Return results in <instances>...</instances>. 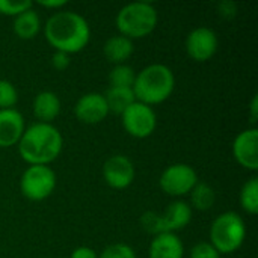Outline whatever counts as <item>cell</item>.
Listing matches in <instances>:
<instances>
[{
	"label": "cell",
	"mask_w": 258,
	"mask_h": 258,
	"mask_svg": "<svg viewBox=\"0 0 258 258\" xmlns=\"http://www.w3.org/2000/svg\"><path fill=\"white\" fill-rule=\"evenodd\" d=\"M44 35L54 51L74 54L91 41V27L86 18L74 11H57L44 24Z\"/></svg>",
	"instance_id": "obj_1"
},
{
	"label": "cell",
	"mask_w": 258,
	"mask_h": 258,
	"mask_svg": "<svg viewBox=\"0 0 258 258\" xmlns=\"http://www.w3.org/2000/svg\"><path fill=\"white\" fill-rule=\"evenodd\" d=\"M18 145L21 159L30 165L50 166L62 153L63 138L57 127L45 122H35L26 127Z\"/></svg>",
	"instance_id": "obj_2"
},
{
	"label": "cell",
	"mask_w": 258,
	"mask_h": 258,
	"mask_svg": "<svg viewBox=\"0 0 258 258\" xmlns=\"http://www.w3.org/2000/svg\"><path fill=\"white\" fill-rule=\"evenodd\" d=\"M132 89L136 101L153 107L172 95L175 89V76L168 65L151 63L136 73Z\"/></svg>",
	"instance_id": "obj_3"
},
{
	"label": "cell",
	"mask_w": 258,
	"mask_h": 258,
	"mask_svg": "<svg viewBox=\"0 0 258 258\" xmlns=\"http://www.w3.org/2000/svg\"><path fill=\"white\" fill-rule=\"evenodd\" d=\"M159 14L150 2H133L122 6L116 14V29L119 35L128 39H141L148 36L157 26Z\"/></svg>",
	"instance_id": "obj_4"
},
{
	"label": "cell",
	"mask_w": 258,
	"mask_h": 258,
	"mask_svg": "<svg viewBox=\"0 0 258 258\" xmlns=\"http://www.w3.org/2000/svg\"><path fill=\"white\" fill-rule=\"evenodd\" d=\"M209 234L210 243L219 254H233L246 239V224L239 213L225 212L213 219Z\"/></svg>",
	"instance_id": "obj_5"
},
{
	"label": "cell",
	"mask_w": 258,
	"mask_h": 258,
	"mask_svg": "<svg viewBox=\"0 0 258 258\" xmlns=\"http://www.w3.org/2000/svg\"><path fill=\"white\" fill-rule=\"evenodd\" d=\"M56 174L50 166L30 165L20 178V190L30 201H44L56 189Z\"/></svg>",
	"instance_id": "obj_6"
},
{
	"label": "cell",
	"mask_w": 258,
	"mask_h": 258,
	"mask_svg": "<svg viewBox=\"0 0 258 258\" xmlns=\"http://www.w3.org/2000/svg\"><path fill=\"white\" fill-rule=\"evenodd\" d=\"M198 181V174L190 165L174 163L162 172L159 186L166 195L180 198L189 195Z\"/></svg>",
	"instance_id": "obj_7"
},
{
	"label": "cell",
	"mask_w": 258,
	"mask_h": 258,
	"mask_svg": "<svg viewBox=\"0 0 258 258\" xmlns=\"http://www.w3.org/2000/svg\"><path fill=\"white\" fill-rule=\"evenodd\" d=\"M121 122L132 138L145 139L154 133L157 127V115L151 106L135 101L121 113Z\"/></svg>",
	"instance_id": "obj_8"
},
{
	"label": "cell",
	"mask_w": 258,
	"mask_h": 258,
	"mask_svg": "<svg viewBox=\"0 0 258 258\" xmlns=\"http://www.w3.org/2000/svg\"><path fill=\"white\" fill-rule=\"evenodd\" d=\"M184 45H186V53L189 54L190 59L197 62H207L218 51L219 39L213 29L200 26L189 32Z\"/></svg>",
	"instance_id": "obj_9"
},
{
	"label": "cell",
	"mask_w": 258,
	"mask_h": 258,
	"mask_svg": "<svg viewBox=\"0 0 258 258\" xmlns=\"http://www.w3.org/2000/svg\"><path fill=\"white\" fill-rule=\"evenodd\" d=\"M135 165L130 160V157L124 154H113L103 165V178L112 189H127L135 181Z\"/></svg>",
	"instance_id": "obj_10"
},
{
	"label": "cell",
	"mask_w": 258,
	"mask_h": 258,
	"mask_svg": "<svg viewBox=\"0 0 258 258\" xmlns=\"http://www.w3.org/2000/svg\"><path fill=\"white\" fill-rule=\"evenodd\" d=\"M233 156L236 162L248 169H258V130L255 127L240 132L233 141Z\"/></svg>",
	"instance_id": "obj_11"
},
{
	"label": "cell",
	"mask_w": 258,
	"mask_h": 258,
	"mask_svg": "<svg viewBox=\"0 0 258 258\" xmlns=\"http://www.w3.org/2000/svg\"><path fill=\"white\" fill-rule=\"evenodd\" d=\"M74 115L80 122L89 124V125L104 121L106 116L109 115L104 95L100 92L83 94L74 106Z\"/></svg>",
	"instance_id": "obj_12"
},
{
	"label": "cell",
	"mask_w": 258,
	"mask_h": 258,
	"mask_svg": "<svg viewBox=\"0 0 258 258\" xmlns=\"http://www.w3.org/2000/svg\"><path fill=\"white\" fill-rule=\"evenodd\" d=\"M26 130L24 116L17 109L0 110V148L17 145Z\"/></svg>",
	"instance_id": "obj_13"
},
{
	"label": "cell",
	"mask_w": 258,
	"mask_h": 258,
	"mask_svg": "<svg viewBox=\"0 0 258 258\" xmlns=\"http://www.w3.org/2000/svg\"><path fill=\"white\" fill-rule=\"evenodd\" d=\"M192 207L186 201L171 203L163 213H160L162 233H175L186 228L192 221Z\"/></svg>",
	"instance_id": "obj_14"
},
{
	"label": "cell",
	"mask_w": 258,
	"mask_h": 258,
	"mask_svg": "<svg viewBox=\"0 0 258 258\" xmlns=\"http://www.w3.org/2000/svg\"><path fill=\"white\" fill-rule=\"evenodd\" d=\"M148 258H184V245L175 233L157 234L150 243Z\"/></svg>",
	"instance_id": "obj_15"
},
{
	"label": "cell",
	"mask_w": 258,
	"mask_h": 258,
	"mask_svg": "<svg viewBox=\"0 0 258 258\" xmlns=\"http://www.w3.org/2000/svg\"><path fill=\"white\" fill-rule=\"evenodd\" d=\"M60 100L51 91H42L33 98V115L38 122L51 124L60 113Z\"/></svg>",
	"instance_id": "obj_16"
},
{
	"label": "cell",
	"mask_w": 258,
	"mask_h": 258,
	"mask_svg": "<svg viewBox=\"0 0 258 258\" xmlns=\"http://www.w3.org/2000/svg\"><path fill=\"white\" fill-rule=\"evenodd\" d=\"M133 51H135L133 41L119 33L110 36L104 42V47H103L104 57L113 65L125 63L130 59V56L133 54Z\"/></svg>",
	"instance_id": "obj_17"
},
{
	"label": "cell",
	"mask_w": 258,
	"mask_h": 258,
	"mask_svg": "<svg viewBox=\"0 0 258 258\" xmlns=\"http://www.w3.org/2000/svg\"><path fill=\"white\" fill-rule=\"evenodd\" d=\"M12 30L20 39H33L35 36H38V33L41 30L39 14L33 8H30V9L21 12L20 15L14 17Z\"/></svg>",
	"instance_id": "obj_18"
},
{
	"label": "cell",
	"mask_w": 258,
	"mask_h": 258,
	"mask_svg": "<svg viewBox=\"0 0 258 258\" xmlns=\"http://www.w3.org/2000/svg\"><path fill=\"white\" fill-rule=\"evenodd\" d=\"M103 95H104V100H106L109 113L112 112V113H116L119 116H121V113L125 109H128L136 101V97H135L132 88H115V86H109V89Z\"/></svg>",
	"instance_id": "obj_19"
},
{
	"label": "cell",
	"mask_w": 258,
	"mask_h": 258,
	"mask_svg": "<svg viewBox=\"0 0 258 258\" xmlns=\"http://www.w3.org/2000/svg\"><path fill=\"white\" fill-rule=\"evenodd\" d=\"M189 195H190V203H192L194 209H197L200 212L210 210L215 206V203H216L215 189L210 184L204 183V181H198Z\"/></svg>",
	"instance_id": "obj_20"
},
{
	"label": "cell",
	"mask_w": 258,
	"mask_h": 258,
	"mask_svg": "<svg viewBox=\"0 0 258 258\" xmlns=\"http://www.w3.org/2000/svg\"><path fill=\"white\" fill-rule=\"evenodd\" d=\"M239 201L242 209L249 215L258 213V178L252 177L249 178L240 189Z\"/></svg>",
	"instance_id": "obj_21"
},
{
	"label": "cell",
	"mask_w": 258,
	"mask_h": 258,
	"mask_svg": "<svg viewBox=\"0 0 258 258\" xmlns=\"http://www.w3.org/2000/svg\"><path fill=\"white\" fill-rule=\"evenodd\" d=\"M135 79L136 71L127 63L113 65V68L109 71V85L115 88H132Z\"/></svg>",
	"instance_id": "obj_22"
},
{
	"label": "cell",
	"mask_w": 258,
	"mask_h": 258,
	"mask_svg": "<svg viewBox=\"0 0 258 258\" xmlns=\"http://www.w3.org/2000/svg\"><path fill=\"white\" fill-rule=\"evenodd\" d=\"M18 101V91L12 82L0 79V110L14 109Z\"/></svg>",
	"instance_id": "obj_23"
},
{
	"label": "cell",
	"mask_w": 258,
	"mask_h": 258,
	"mask_svg": "<svg viewBox=\"0 0 258 258\" xmlns=\"http://www.w3.org/2000/svg\"><path fill=\"white\" fill-rule=\"evenodd\" d=\"M98 258H138V255L130 245L118 242L106 246L101 254H98Z\"/></svg>",
	"instance_id": "obj_24"
},
{
	"label": "cell",
	"mask_w": 258,
	"mask_h": 258,
	"mask_svg": "<svg viewBox=\"0 0 258 258\" xmlns=\"http://www.w3.org/2000/svg\"><path fill=\"white\" fill-rule=\"evenodd\" d=\"M33 3L30 0H0V14L17 17L21 12L30 9Z\"/></svg>",
	"instance_id": "obj_25"
},
{
	"label": "cell",
	"mask_w": 258,
	"mask_h": 258,
	"mask_svg": "<svg viewBox=\"0 0 258 258\" xmlns=\"http://www.w3.org/2000/svg\"><path fill=\"white\" fill-rule=\"evenodd\" d=\"M141 225L142 228L150 233V234H162V228H160V213L156 212H147L142 215L141 218Z\"/></svg>",
	"instance_id": "obj_26"
},
{
	"label": "cell",
	"mask_w": 258,
	"mask_h": 258,
	"mask_svg": "<svg viewBox=\"0 0 258 258\" xmlns=\"http://www.w3.org/2000/svg\"><path fill=\"white\" fill-rule=\"evenodd\" d=\"M189 258H221V254L210 242H198L192 246Z\"/></svg>",
	"instance_id": "obj_27"
},
{
	"label": "cell",
	"mask_w": 258,
	"mask_h": 258,
	"mask_svg": "<svg viewBox=\"0 0 258 258\" xmlns=\"http://www.w3.org/2000/svg\"><path fill=\"white\" fill-rule=\"evenodd\" d=\"M71 63V59H70V54L67 53H62V51H54L53 56H51V65L53 68H56L57 71H63L70 67Z\"/></svg>",
	"instance_id": "obj_28"
},
{
	"label": "cell",
	"mask_w": 258,
	"mask_h": 258,
	"mask_svg": "<svg viewBox=\"0 0 258 258\" xmlns=\"http://www.w3.org/2000/svg\"><path fill=\"white\" fill-rule=\"evenodd\" d=\"M218 11L225 18H234L237 14V5L234 2H222L218 5Z\"/></svg>",
	"instance_id": "obj_29"
},
{
	"label": "cell",
	"mask_w": 258,
	"mask_h": 258,
	"mask_svg": "<svg viewBox=\"0 0 258 258\" xmlns=\"http://www.w3.org/2000/svg\"><path fill=\"white\" fill-rule=\"evenodd\" d=\"M70 258H98V254L89 246H79L71 252Z\"/></svg>",
	"instance_id": "obj_30"
},
{
	"label": "cell",
	"mask_w": 258,
	"mask_h": 258,
	"mask_svg": "<svg viewBox=\"0 0 258 258\" xmlns=\"http://www.w3.org/2000/svg\"><path fill=\"white\" fill-rule=\"evenodd\" d=\"M39 6L42 8H48V9H53V11H60V8H63L67 5V0H39L38 2Z\"/></svg>",
	"instance_id": "obj_31"
},
{
	"label": "cell",
	"mask_w": 258,
	"mask_h": 258,
	"mask_svg": "<svg viewBox=\"0 0 258 258\" xmlns=\"http://www.w3.org/2000/svg\"><path fill=\"white\" fill-rule=\"evenodd\" d=\"M258 116V97L254 95L252 101H251V122H255Z\"/></svg>",
	"instance_id": "obj_32"
}]
</instances>
